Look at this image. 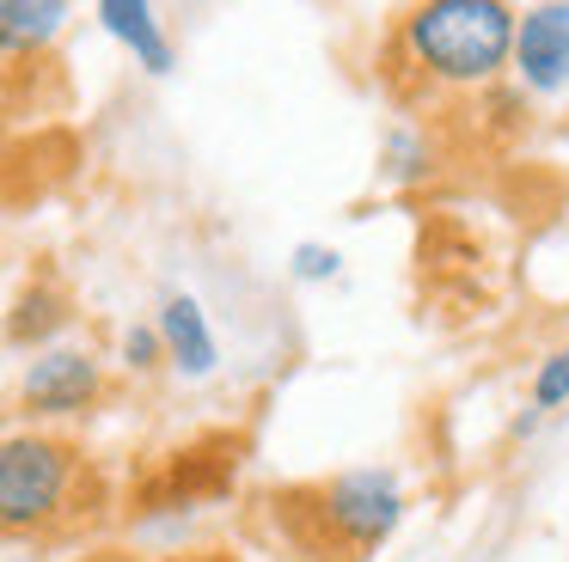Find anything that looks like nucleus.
Returning a JSON list of instances; mask_svg holds the SVG:
<instances>
[{
	"mask_svg": "<svg viewBox=\"0 0 569 562\" xmlns=\"http://www.w3.org/2000/svg\"><path fill=\"white\" fill-rule=\"evenodd\" d=\"M99 19H104V31L123 37V43L136 49V56L148 61L153 73L172 68V49H166V37H160V19H153V7H123V0H104Z\"/></svg>",
	"mask_w": 569,
	"mask_h": 562,
	"instance_id": "8",
	"label": "nucleus"
},
{
	"mask_svg": "<svg viewBox=\"0 0 569 562\" xmlns=\"http://www.w3.org/2000/svg\"><path fill=\"white\" fill-rule=\"evenodd\" d=\"M123 354H129V367H160V342H153V330H129V342H123Z\"/></svg>",
	"mask_w": 569,
	"mask_h": 562,
	"instance_id": "12",
	"label": "nucleus"
},
{
	"mask_svg": "<svg viewBox=\"0 0 569 562\" xmlns=\"http://www.w3.org/2000/svg\"><path fill=\"white\" fill-rule=\"evenodd\" d=\"M160 337H166V354H172L184 373H209L214 367V337H209V324H202V305L197 300H166V312H160Z\"/></svg>",
	"mask_w": 569,
	"mask_h": 562,
	"instance_id": "7",
	"label": "nucleus"
},
{
	"mask_svg": "<svg viewBox=\"0 0 569 562\" xmlns=\"http://www.w3.org/2000/svg\"><path fill=\"white\" fill-rule=\"evenodd\" d=\"M515 37V7H502V0H422V7L392 12L373 68H380L392 104L429 117L447 98L483 92L502 80Z\"/></svg>",
	"mask_w": 569,
	"mask_h": 562,
	"instance_id": "1",
	"label": "nucleus"
},
{
	"mask_svg": "<svg viewBox=\"0 0 569 562\" xmlns=\"http://www.w3.org/2000/svg\"><path fill=\"white\" fill-rule=\"evenodd\" d=\"M111 520V476L74 434L31 428L0 446V532L31 550H80Z\"/></svg>",
	"mask_w": 569,
	"mask_h": 562,
	"instance_id": "2",
	"label": "nucleus"
},
{
	"mask_svg": "<svg viewBox=\"0 0 569 562\" xmlns=\"http://www.w3.org/2000/svg\"><path fill=\"white\" fill-rule=\"evenodd\" d=\"M515 68L532 92H551L569 80V7H532L515 37Z\"/></svg>",
	"mask_w": 569,
	"mask_h": 562,
	"instance_id": "6",
	"label": "nucleus"
},
{
	"mask_svg": "<svg viewBox=\"0 0 569 562\" xmlns=\"http://www.w3.org/2000/svg\"><path fill=\"white\" fill-rule=\"evenodd\" d=\"M74 562H246L233 550H178V556H136V550H87Z\"/></svg>",
	"mask_w": 569,
	"mask_h": 562,
	"instance_id": "11",
	"label": "nucleus"
},
{
	"mask_svg": "<svg viewBox=\"0 0 569 562\" xmlns=\"http://www.w3.org/2000/svg\"><path fill=\"white\" fill-rule=\"evenodd\" d=\"M239 459H246V434H227V428H209V434L172 446L166 459H153L136 483V508L129 513H190L202 501L227 495L239 476Z\"/></svg>",
	"mask_w": 569,
	"mask_h": 562,
	"instance_id": "4",
	"label": "nucleus"
},
{
	"mask_svg": "<svg viewBox=\"0 0 569 562\" xmlns=\"http://www.w3.org/2000/svg\"><path fill=\"white\" fill-rule=\"evenodd\" d=\"M331 263H337L331 251H312V244L300 251V275H331Z\"/></svg>",
	"mask_w": 569,
	"mask_h": 562,
	"instance_id": "13",
	"label": "nucleus"
},
{
	"mask_svg": "<svg viewBox=\"0 0 569 562\" xmlns=\"http://www.w3.org/2000/svg\"><path fill=\"white\" fill-rule=\"evenodd\" d=\"M111 398V379L92 354H74V349H56L43 361H31V373L19 379V410L26 415H87Z\"/></svg>",
	"mask_w": 569,
	"mask_h": 562,
	"instance_id": "5",
	"label": "nucleus"
},
{
	"mask_svg": "<svg viewBox=\"0 0 569 562\" xmlns=\"http://www.w3.org/2000/svg\"><path fill=\"white\" fill-rule=\"evenodd\" d=\"M405 520L392 471H331L258 495V532L295 562H368Z\"/></svg>",
	"mask_w": 569,
	"mask_h": 562,
	"instance_id": "3",
	"label": "nucleus"
},
{
	"mask_svg": "<svg viewBox=\"0 0 569 562\" xmlns=\"http://www.w3.org/2000/svg\"><path fill=\"white\" fill-rule=\"evenodd\" d=\"M56 24H62V7L56 0H38V7H26V0H7L0 7V37H7V49H38L43 37H56Z\"/></svg>",
	"mask_w": 569,
	"mask_h": 562,
	"instance_id": "9",
	"label": "nucleus"
},
{
	"mask_svg": "<svg viewBox=\"0 0 569 562\" xmlns=\"http://www.w3.org/2000/svg\"><path fill=\"white\" fill-rule=\"evenodd\" d=\"M563 398H569V349H557L551 361L539 367V379H532V403H539V410H557Z\"/></svg>",
	"mask_w": 569,
	"mask_h": 562,
	"instance_id": "10",
	"label": "nucleus"
}]
</instances>
